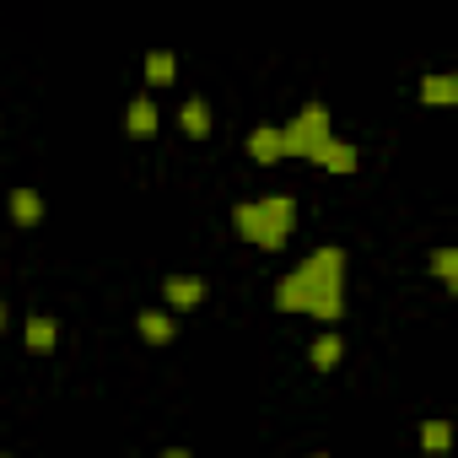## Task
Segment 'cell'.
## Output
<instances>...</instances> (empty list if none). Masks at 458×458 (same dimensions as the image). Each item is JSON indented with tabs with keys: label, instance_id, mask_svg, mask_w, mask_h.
I'll list each match as a JSON object with an SVG mask.
<instances>
[{
	"label": "cell",
	"instance_id": "cell-10",
	"mask_svg": "<svg viewBox=\"0 0 458 458\" xmlns=\"http://www.w3.org/2000/svg\"><path fill=\"white\" fill-rule=\"evenodd\" d=\"M340 356H345L340 329H318V335L308 340V361H313V372H335V367H340Z\"/></svg>",
	"mask_w": 458,
	"mask_h": 458
},
{
	"label": "cell",
	"instance_id": "cell-7",
	"mask_svg": "<svg viewBox=\"0 0 458 458\" xmlns=\"http://www.w3.org/2000/svg\"><path fill=\"white\" fill-rule=\"evenodd\" d=\"M135 329H140V340H146V345H173L178 318H173L162 302H151V308H140V313H135Z\"/></svg>",
	"mask_w": 458,
	"mask_h": 458
},
{
	"label": "cell",
	"instance_id": "cell-6",
	"mask_svg": "<svg viewBox=\"0 0 458 458\" xmlns=\"http://www.w3.org/2000/svg\"><path fill=\"white\" fill-rule=\"evenodd\" d=\"M157 124H162V103H157V92H135V98L124 103V130H130L135 140H151Z\"/></svg>",
	"mask_w": 458,
	"mask_h": 458
},
{
	"label": "cell",
	"instance_id": "cell-15",
	"mask_svg": "<svg viewBox=\"0 0 458 458\" xmlns=\"http://www.w3.org/2000/svg\"><path fill=\"white\" fill-rule=\"evenodd\" d=\"M415 437H420V447H426V453H447V447H453V420L431 415V420H420V426H415Z\"/></svg>",
	"mask_w": 458,
	"mask_h": 458
},
{
	"label": "cell",
	"instance_id": "cell-12",
	"mask_svg": "<svg viewBox=\"0 0 458 458\" xmlns=\"http://www.w3.org/2000/svg\"><path fill=\"white\" fill-rule=\"evenodd\" d=\"M6 210H12L17 226H38V221H44V194L28 189V183H17V189L6 194Z\"/></svg>",
	"mask_w": 458,
	"mask_h": 458
},
{
	"label": "cell",
	"instance_id": "cell-19",
	"mask_svg": "<svg viewBox=\"0 0 458 458\" xmlns=\"http://www.w3.org/2000/svg\"><path fill=\"white\" fill-rule=\"evenodd\" d=\"M308 458H329V453H308Z\"/></svg>",
	"mask_w": 458,
	"mask_h": 458
},
{
	"label": "cell",
	"instance_id": "cell-11",
	"mask_svg": "<svg viewBox=\"0 0 458 458\" xmlns=\"http://www.w3.org/2000/svg\"><path fill=\"white\" fill-rule=\"evenodd\" d=\"M146 87H173L178 81V49H167V44H157V49H146Z\"/></svg>",
	"mask_w": 458,
	"mask_h": 458
},
{
	"label": "cell",
	"instance_id": "cell-18",
	"mask_svg": "<svg viewBox=\"0 0 458 458\" xmlns=\"http://www.w3.org/2000/svg\"><path fill=\"white\" fill-rule=\"evenodd\" d=\"M0 329H6V302H0Z\"/></svg>",
	"mask_w": 458,
	"mask_h": 458
},
{
	"label": "cell",
	"instance_id": "cell-4",
	"mask_svg": "<svg viewBox=\"0 0 458 458\" xmlns=\"http://www.w3.org/2000/svg\"><path fill=\"white\" fill-rule=\"evenodd\" d=\"M205 297H210L205 276H167V281H162V308H167L173 318H178V313H194Z\"/></svg>",
	"mask_w": 458,
	"mask_h": 458
},
{
	"label": "cell",
	"instance_id": "cell-17",
	"mask_svg": "<svg viewBox=\"0 0 458 458\" xmlns=\"http://www.w3.org/2000/svg\"><path fill=\"white\" fill-rule=\"evenodd\" d=\"M157 458H194V453H189V447H162Z\"/></svg>",
	"mask_w": 458,
	"mask_h": 458
},
{
	"label": "cell",
	"instance_id": "cell-16",
	"mask_svg": "<svg viewBox=\"0 0 458 458\" xmlns=\"http://www.w3.org/2000/svg\"><path fill=\"white\" fill-rule=\"evenodd\" d=\"M426 265H431V276H437L447 292H458V249H447V243H442V249H431V259H426Z\"/></svg>",
	"mask_w": 458,
	"mask_h": 458
},
{
	"label": "cell",
	"instance_id": "cell-14",
	"mask_svg": "<svg viewBox=\"0 0 458 458\" xmlns=\"http://www.w3.org/2000/svg\"><path fill=\"white\" fill-rule=\"evenodd\" d=\"M249 157L265 162V167L281 162V157H286V151H281V124H254V130H249Z\"/></svg>",
	"mask_w": 458,
	"mask_h": 458
},
{
	"label": "cell",
	"instance_id": "cell-2",
	"mask_svg": "<svg viewBox=\"0 0 458 458\" xmlns=\"http://www.w3.org/2000/svg\"><path fill=\"white\" fill-rule=\"evenodd\" d=\"M233 233L254 249H286V238L297 233V199L292 194H254L233 205Z\"/></svg>",
	"mask_w": 458,
	"mask_h": 458
},
{
	"label": "cell",
	"instance_id": "cell-9",
	"mask_svg": "<svg viewBox=\"0 0 458 458\" xmlns=\"http://www.w3.org/2000/svg\"><path fill=\"white\" fill-rule=\"evenodd\" d=\"M415 98L431 103V108H453V103H458V76H453V71H426V76L415 81Z\"/></svg>",
	"mask_w": 458,
	"mask_h": 458
},
{
	"label": "cell",
	"instance_id": "cell-3",
	"mask_svg": "<svg viewBox=\"0 0 458 458\" xmlns=\"http://www.w3.org/2000/svg\"><path fill=\"white\" fill-rule=\"evenodd\" d=\"M335 135V119H329V103H318V98H308L286 124H281V151L286 157H313L324 140Z\"/></svg>",
	"mask_w": 458,
	"mask_h": 458
},
{
	"label": "cell",
	"instance_id": "cell-13",
	"mask_svg": "<svg viewBox=\"0 0 458 458\" xmlns=\"http://www.w3.org/2000/svg\"><path fill=\"white\" fill-rule=\"evenodd\" d=\"M178 124H183L189 140H205V135H210V103H205L199 92H189V98L178 103Z\"/></svg>",
	"mask_w": 458,
	"mask_h": 458
},
{
	"label": "cell",
	"instance_id": "cell-20",
	"mask_svg": "<svg viewBox=\"0 0 458 458\" xmlns=\"http://www.w3.org/2000/svg\"><path fill=\"white\" fill-rule=\"evenodd\" d=\"M0 458H12V453H0Z\"/></svg>",
	"mask_w": 458,
	"mask_h": 458
},
{
	"label": "cell",
	"instance_id": "cell-1",
	"mask_svg": "<svg viewBox=\"0 0 458 458\" xmlns=\"http://www.w3.org/2000/svg\"><path fill=\"white\" fill-rule=\"evenodd\" d=\"M270 302L281 313H308L324 329L340 324L345 313V249L340 243H318L313 254H302L270 292Z\"/></svg>",
	"mask_w": 458,
	"mask_h": 458
},
{
	"label": "cell",
	"instance_id": "cell-8",
	"mask_svg": "<svg viewBox=\"0 0 458 458\" xmlns=\"http://www.w3.org/2000/svg\"><path fill=\"white\" fill-rule=\"evenodd\" d=\"M22 345H28L33 356H49V351L60 345V318H55V313H28V318H22Z\"/></svg>",
	"mask_w": 458,
	"mask_h": 458
},
{
	"label": "cell",
	"instance_id": "cell-5",
	"mask_svg": "<svg viewBox=\"0 0 458 458\" xmlns=\"http://www.w3.org/2000/svg\"><path fill=\"white\" fill-rule=\"evenodd\" d=\"M308 162H318L324 173L345 178V173H356V167H361V146H356V140H345V135H329V140H324Z\"/></svg>",
	"mask_w": 458,
	"mask_h": 458
}]
</instances>
